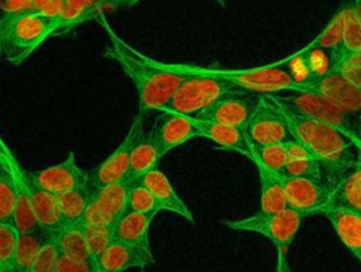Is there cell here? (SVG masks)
<instances>
[{
  "label": "cell",
  "instance_id": "cell-1",
  "mask_svg": "<svg viewBox=\"0 0 361 272\" xmlns=\"http://www.w3.org/2000/svg\"><path fill=\"white\" fill-rule=\"evenodd\" d=\"M99 23L109 35V45L103 55L114 61L134 83L140 103L138 113L142 116L147 111L162 110L188 73L171 69L168 63L151 59L134 49L110 28L104 16Z\"/></svg>",
  "mask_w": 361,
  "mask_h": 272
},
{
  "label": "cell",
  "instance_id": "cell-2",
  "mask_svg": "<svg viewBox=\"0 0 361 272\" xmlns=\"http://www.w3.org/2000/svg\"><path fill=\"white\" fill-rule=\"evenodd\" d=\"M265 96L276 104L293 138L320 162L326 180L334 187L354 165L358 147L341 131L305 116L278 96Z\"/></svg>",
  "mask_w": 361,
  "mask_h": 272
},
{
  "label": "cell",
  "instance_id": "cell-3",
  "mask_svg": "<svg viewBox=\"0 0 361 272\" xmlns=\"http://www.w3.org/2000/svg\"><path fill=\"white\" fill-rule=\"evenodd\" d=\"M32 7L24 13L0 16L1 58L14 66L21 65L47 38L54 37L58 17L32 14Z\"/></svg>",
  "mask_w": 361,
  "mask_h": 272
},
{
  "label": "cell",
  "instance_id": "cell-4",
  "mask_svg": "<svg viewBox=\"0 0 361 272\" xmlns=\"http://www.w3.org/2000/svg\"><path fill=\"white\" fill-rule=\"evenodd\" d=\"M180 72L207 73L231 82L243 90L254 94H276L288 90H307L293 82L289 72L279 63L258 66L252 69H213L190 65H169Z\"/></svg>",
  "mask_w": 361,
  "mask_h": 272
},
{
  "label": "cell",
  "instance_id": "cell-5",
  "mask_svg": "<svg viewBox=\"0 0 361 272\" xmlns=\"http://www.w3.org/2000/svg\"><path fill=\"white\" fill-rule=\"evenodd\" d=\"M186 79L175 90L168 104L159 111H169L186 117H195L224 96L248 93L231 82L197 72H186Z\"/></svg>",
  "mask_w": 361,
  "mask_h": 272
},
{
  "label": "cell",
  "instance_id": "cell-6",
  "mask_svg": "<svg viewBox=\"0 0 361 272\" xmlns=\"http://www.w3.org/2000/svg\"><path fill=\"white\" fill-rule=\"evenodd\" d=\"M303 217L290 209L278 213H261L237 220H223L221 224L235 231H252L267 237L278 251L276 259H286L288 249L300 228Z\"/></svg>",
  "mask_w": 361,
  "mask_h": 272
},
{
  "label": "cell",
  "instance_id": "cell-7",
  "mask_svg": "<svg viewBox=\"0 0 361 272\" xmlns=\"http://www.w3.org/2000/svg\"><path fill=\"white\" fill-rule=\"evenodd\" d=\"M275 96L289 103L305 116L341 131L358 147V149H361V144L355 134V120H353L319 93L313 90H288L276 93Z\"/></svg>",
  "mask_w": 361,
  "mask_h": 272
},
{
  "label": "cell",
  "instance_id": "cell-8",
  "mask_svg": "<svg viewBox=\"0 0 361 272\" xmlns=\"http://www.w3.org/2000/svg\"><path fill=\"white\" fill-rule=\"evenodd\" d=\"M248 140L252 144H288L293 135L276 104L265 94L258 96L257 106L245 127Z\"/></svg>",
  "mask_w": 361,
  "mask_h": 272
},
{
  "label": "cell",
  "instance_id": "cell-9",
  "mask_svg": "<svg viewBox=\"0 0 361 272\" xmlns=\"http://www.w3.org/2000/svg\"><path fill=\"white\" fill-rule=\"evenodd\" d=\"M142 134V116L138 113L134 117L126 138L116 148V151L89 173V187L100 189L109 185L124 182L130 165L131 151Z\"/></svg>",
  "mask_w": 361,
  "mask_h": 272
},
{
  "label": "cell",
  "instance_id": "cell-10",
  "mask_svg": "<svg viewBox=\"0 0 361 272\" xmlns=\"http://www.w3.org/2000/svg\"><path fill=\"white\" fill-rule=\"evenodd\" d=\"M130 182H120L100 189H92L90 202L82 220L86 227H109L113 230L127 206Z\"/></svg>",
  "mask_w": 361,
  "mask_h": 272
},
{
  "label": "cell",
  "instance_id": "cell-11",
  "mask_svg": "<svg viewBox=\"0 0 361 272\" xmlns=\"http://www.w3.org/2000/svg\"><path fill=\"white\" fill-rule=\"evenodd\" d=\"M286 206L303 218L310 214H319L327 204L333 186L327 180H313L303 178L281 176Z\"/></svg>",
  "mask_w": 361,
  "mask_h": 272
},
{
  "label": "cell",
  "instance_id": "cell-12",
  "mask_svg": "<svg viewBox=\"0 0 361 272\" xmlns=\"http://www.w3.org/2000/svg\"><path fill=\"white\" fill-rule=\"evenodd\" d=\"M307 89L323 96L353 120L357 121L361 117V89L348 82L337 70L330 69L324 76L309 83Z\"/></svg>",
  "mask_w": 361,
  "mask_h": 272
},
{
  "label": "cell",
  "instance_id": "cell-13",
  "mask_svg": "<svg viewBox=\"0 0 361 272\" xmlns=\"http://www.w3.org/2000/svg\"><path fill=\"white\" fill-rule=\"evenodd\" d=\"M258 96L259 94L254 93H234L224 96L192 118L245 130L251 113L257 106Z\"/></svg>",
  "mask_w": 361,
  "mask_h": 272
},
{
  "label": "cell",
  "instance_id": "cell-14",
  "mask_svg": "<svg viewBox=\"0 0 361 272\" xmlns=\"http://www.w3.org/2000/svg\"><path fill=\"white\" fill-rule=\"evenodd\" d=\"M158 113L159 114L148 134L158 147L161 156L192 138L202 137L200 131L193 125L189 117L169 111Z\"/></svg>",
  "mask_w": 361,
  "mask_h": 272
},
{
  "label": "cell",
  "instance_id": "cell-15",
  "mask_svg": "<svg viewBox=\"0 0 361 272\" xmlns=\"http://www.w3.org/2000/svg\"><path fill=\"white\" fill-rule=\"evenodd\" d=\"M37 183L52 196H59L75 187L89 185V172L78 166L75 154L69 152L61 163L32 172Z\"/></svg>",
  "mask_w": 361,
  "mask_h": 272
},
{
  "label": "cell",
  "instance_id": "cell-16",
  "mask_svg": "<svg viewBox=\"0 0 361 272\" xmlns=\"http://www.w3.org/2000/svg\"><path fill=\"white\" fill-rule=\"evenodd\" d=\"M155 259L151 251L141 247L111 240L109 247L99 262V271L102 272H124L131 268L144 269L154 264Z\"/></svg>",
  "mask_w": 361,
  "mask_h": 272
},
{
  "label": "cell",
  "instance_id": "cell-17",
  "mask_svg": "<svg viewBox=\"0 0 361 272\" xmlns=\"http://www.w3.org/2000/svg\"><path fill=\"white\" fill-rule=\"evenodd\" d=\"M323 210H347L361 216V149H357L354 165L333 187Z\"/></svg>",
  "mask_w": 361,
  "mask_h": 272
},
{
  "label": "cell",
  "instance_id": "cell-18",
  "mask_svg": "<svg viewBox=\"0 0 361 272\" xmlns=\"http://www.w3.org/2000/svg\"><path fill=\"white\" fill-rule=\"evenodd\" d=\"M138 182L141 185H144L152 194L158 210H166V211H172L189 221H195L193 214L190 211V209L186 206V203L178 196V193L175 192V189L172 187L169 179L166 178V175L155 168L149 172H147L145 175H142Z\"/></svg>",
  "mask_w": 361,
  "mask_h": 272
},
{
  "label": "cell",
  "instance_id": "cell-19",
  "mask_svg": "<svg viewBox=\"0 0 361 272\" xmlns=\"http://www.w3.org/2000/svg\"><path fill=\"white\" fill-rule=\"evenodd\" d=\"M189 118L193 123V125L200 131L202 137L212 140L213 142H216L217 145H220L226 149L240 152L252 161L251 141L248 140L245 130L231 127V125L219 124V123L196 120L192 117H189Z\"/></svg>",
  "mask_w": 361,
  "mask_h": 272
},
{
  "label": "cell",
  "instance_id": "cell-20",
  "mask_svg": "<svg viewBox=\"0 0 361 272\" xmlns=\"http://www.w3.org/2000/svg\"><path fill=\"white\" fill-rule=\"evenodd\" d=\"M155 214L157 213L124 211L113 227V240L151 251L148 233Z\"/></svg>",
  "mask_w": 361,
  "mask_h": 272
},
{
  "label": "cell",
  "instance_id": "cell-21",
  "mask_svg": "<svg viewBox=\"0 0 361 272\" xmlns=\"http://www.w3.org/2000/svg\"><path fill=\"white\" fill-rule=\"evenodd\" d=\"M319 214L329 220L340 241L361 264V216L347 210H323Z\"/></svg>",
  "mask_w": 361,
  "mask_h": 272
},
{
  "label": "cell",
  "instance_id": "cell-22",
  "mask_svg": "<svg viewBox=\"0 0 361 272\" xmlns=\"http://www.w3.org/2000/svg\"><path fill=\"white\" fill-rule=\"evenodd\" d=\"M106 1L92 0H65L62 13L58 17V27L54 37H62L71 34L79 25L87 21H99L102 7Z\"/></svg>",
  "mask_w": 361,
  "mask_h": 272
},
{
  "label": "cell",
  "instance_id": "cell-23",
  "mask_svg": "<svg viewBox=\"0 0 361 272\" xmlns=\"http://www.w3.org/2000/svg\"><path fill=\"white\" fill-rule=\"evenodd\" d=\"M161 158L162 156L158 151V147L155 145L149 134H142L131 151L130 165L124 182H135L147 172L158 168V162Z\"/></svg>",
  "mask_w": 361,
  "mask_h": 272
},
{
  "label": "cell",
  "instance_id": "cell-24",
  "mask_svg": "<svg viewBox=\"0 0 361 272\" xmlns=\"http://www.w3.org/2000/svg\"><path fill=\"white\" fill-rule=\"evenodd\" d=\"M261 182V197H259V211L261 213H278L285 209L286 197L282 185L281 175L274 173L272 171L267 169L259 162H254Z\"/></svg>",
  "mask_w": 361,
  "mask_h": 272
},
{
  "label": "cell",
  "instance_id": "cell-25",
  "mask_svg": "<svg viewBox=\"0 0 361 272\" xmlns=\"http://www.w3.org/2000/svg\"><path fill=\"white\" fill-rule=\"evenodd\" d=\"M90 194L92 189L89 187V185H86L56 196L58 214L62 227L73 225L83 220L90 202Z\"/></svg>",
  "mask_w": 361,
  "mask_h": 272
},
{
  "label": "cell",
  "instance_id": "cell-26",
  "mask_svg": "<svg viewBox=\"0 0 361 272\" xmlns=\"http://www.w3.org/2000/svg\"><path fill=\"white\" fill-rule=\"evenodd\" d=\"M58 252L78 262H90L83 223L62 227L55 235Z\"/></svg>",
  "mask_w": 361,
  "mask_h": 272
},
{
  "label": "cell",
  "instance_id": "cell-27",
  "mask_svg": "<svg viewBox=\"0 0 361 272\" xmlns=\"http://www.w3.org/2000/svg\"><path fill=\"white\" fill-rule=\"evenodd\" d=\"M49 238H52V235L39 228L20 234L13 266H16L20 272H31L34 262Z\"/></svg>",
  "mask_w": 361,
  "mask_h": 272
},
{
  "label": "cell",
  "instance_id": "cell-28",
  "mask_svg": "<svg viewBox=\"0 0 361 272\" xmlns=\"http://www.w3.org/2000/svg\"><path fill=\"white\" fill-rule=\"evenodd\" d=\"M353 7V3L343 4L334 14V17L329 21V24L317 34V37L310 41L306 48H319L327 51L329 54L340 49L343 42V31L347 16Z\"/></svg>",
  "mask_w": 361,
  "mask_h": 272
},
{
  "label": "cell",
  "instance_id": "cell-29",
  "mask_svg": "<svg viewBox=\"0 0 361 272\" xmlns=\"http://www.w3.org/2000/svg\"><path fill=\"white\" fill-rule=\"evenodd\" d=\"M252 149V161L259 162L267 169L272 171L274 173L282 175L285 171V165L288 161L286 145L285 144H268V145H258L251 142Z\"/></svg>",
  "mask_w": 361,
  "mask_h": 272
},
{
  "label": "cell",
  "instance_id": "cell-30",
  "mask_svg": "<svg viewBox=\"0 0 361 272\" xmlns=\"http://www.w3.org/2000/svg\"><path fill=\"white\" fill-rule=\"evenodd\" d=\"M330 63L331 69L361 89V54H345L337 49L330 54Z\"/></svg>",
  "mask_w": 361,
  "mask_h": 272
},
{
  "label": "cell",
  "instance_id": "cell-31",
  "mask_svg": "<svg viewBox=\"0 0 361 272\" xmlns=\"http://www.w3.org/2000/svg\"><path fill=\"white\" fill-rule=\"evenodd\" d=\"M86 244L90 256V264L93 269H99V262L106 248L113 240V230L109 227H86Z\"/></svg>",
  "mask_w": 361,
  "mask_h": 272
},
{
  "label": "cell",
  "instance_id": "cell-32",
  "mask_svg": "<svg viewBox=\"0 0 361 272\" xmlns=\"http://www.w3.org/2000/svg\"><path fill=\"white\" fill-rule=\"evenodd\" d=\"M17 190L11 175L0 166V223H14Z\"/></svg>",
  "mask_w": 361,
  "mask_h": 272
},
{
  "label": "cell",
  "instance_id": "cell-33",
  "mask_svg": "<svg viewBox=\"0 0 361 272\" xmlns=\"http://www.w3.org/2000/svg\"><path fill=\"white\" fill-rule=\"evenodd\" d=\"M281 176L288 178H303V179H313V180H326L323 168L316 158L307 159H293L288 158L285 171Z\"/></svg>",
  "mask_w": 361,
  "mask_h": 272
},
{
  "label": "cell",
  "instance_id": "cell-34",
  "mask_svg": "<svg viewBox=\"0 0 361 272\" xmlns=\"http://www.w3.org/2000/svg\"><path fill=\"white\" fill-rule=\"evenodd\" d=\"M126 211L158 213L159 210L157 207V203H155L151 192L144 185H141L138 180H135V182H130Z\"/></svg>",
  "mask_w": 361,
  "mask_h": 272
},
{
  "label": "cell",
  "instance_id": "cell-35",
  "mask_svg": "<svg viewBox=\"0 0 361 272\" xmlns=\"http://www.w3.org/2000/svg\"><path fill=\"white\" fill-rule=\"evenodd\" d=\"M18 237L14 223H0V269L13 265Z\"/></svg>",
  "mask_w": 361,
  "mask_h": 272
},
{
  "label": "cell",
  "instance_id": "cell-36",
  "mask_svg": "<svg viewBox=\"0 0 361 272\" xmlns=\"http://www.w3.org/2000/svg\"><path fill=\"white\" fill-rule=\"evenodd\" d=\"M340 51L345 54H361V20L354 13V3L344 24Z\"/></svg>",
  "mask_w": 361,
  "mask_h": 272
},
{
  "label": "cell",
  "instance_id": "cell-37",
  "mask_svg": "<svg viewBox=\"0 0 361 272\" xmlns=\"http://www.w3.org/2000/svg\"><path fill=\"white\" fill-rule=\"evenodd\" d=\"M298 52H300L303 59H305V63H306V66L309 69V73L312 76V82L324 76L331 69L330 54L327 51H323V49H319V48H306L305 47Z\"/></svg>",
  "mask_w": 361,
  "mask_h": 272
},
{
  "label": "cell",
  "instance_id": "cell-38",
  "mask_svg": "<svg viewBox=\"0 0 361 272\" xmlns=\"http://www.w3.org/2000/svg\"><path fill=\"white\" fill-rule=\"evenodd\" d=\"M56 258L58 248L55 244V237L49 238L48 242L42 247L37 261L34 262L31 272H56Z\"/></svg>",
  "mask_w": 361,
  "mask_h": 272
},
{
  "label": "cell",
  "instance_id": "cell-39",
  "mask_svg": "<svg viewBox=\"0 0 361 272\" xmlns=\"http://www.w3.org/2000/svg\"><path fill=\"white\" fill-rule=\"evenodd\" d=\"M56 272H92L93 266L90 262H78L58 252Z\"/></svg>",
  "mask_w": 361,
  "mask_h": 272
},
{
  "label": "cell",
  "instance_id": "cell-40",
  "mask_svg": "<svg viewBox=\"0 0 361 272\" xmlns=\"http://www.w3.org/2000/svg\"><path fill=\"white\" fill-rule=\"evenodd\" d=\"M34 0H0V14L13 16L20 14L32 7Z\"/></svg>",
  "mask_w": 361,
  "mask_h": 272
},
{
  "label": "cell",
  "instance_id": "cell-41",
  "mask_svg": "<svg viewBox=\"0 0 361 272\" xmlns=\"http://www.w3.org/2000/svg\"><path fill=\"white\" fill-rule=\"evenodd\" d=\"M286 145V154L288 158L293 159H307V158H314L307 148H305L302 144H299L296 140L285 144Z\"/></svg>",
  "mask_w": 361,
  "mask_h": 272
},
{
  "label": "cell",
  "instance_id": "cell-42",
  "mask_svg": "<svg viewBox=\"0 0 361 272\" xmlns=\"http://www.w3.org/2000/svg\"><path fill=\"white\" fill-rule=\"evenodd\" d=\"M355 134H357V138L361 144V117H358L357 121H355Z\"/></svg>",
  "mask_w": 361,
  "mask_h": 272
},
{
  "label": "cell",
  "instance_id": "cell-43",
  "mask_svg": "<svg viewBox=\"0 0 361 272\" xmlns=\"http://www.w3.org/2000/svg\"><path fill=\"white\" fill-rule=\"evenodd\" d=\"M0 272H20V271L16 266L11 265V266H7V268H1Z\"/></svg>",
  "mask_w": 361,
  "mask_h": 272
},
{
  "label": "cell",
  "instance_id": "cell-44",
  "mask_svg": "<svg viewBox=\"0 0 361 272\" xmlns=\"http://www.w3.org/2000/svg\"><path fill=\"white\" fill-rule=\"evenodd\" d=\"M92 272H102V271H99V269H93Z\"/></svg>",
  "mask_w": 361,
  "mask_h": 272
},
{
  "label": "cell",
  "instance_id": "cell-45",
  "mask_svg": "<svg viewBox=\"0 0 361 272\" xmlns=\"http://www.w3.org/2000/svg\"><path fill=\"white\" fill-rule=\"evenodd\" d=\"M1 55H3V54H1V48H0V58H1Z\"/></svg>",
  "mask_w": 361,
  "mask_h": 272
},
{
  "label": "cell",
  "instance_id": "cell-46",
  "mask_svg": "<svg viewBox=\"0 0 361 272\" xmlns=\"http://www.w3.org/2000/svg\"><path fill=\"white\" fill-rule=\"evenodd\" d=\"M275 272H279V271H278V269H276V271H275Z\"/></svg>",
  "mask_w": 361,
  "mask_h": 272
}]
</instances>
